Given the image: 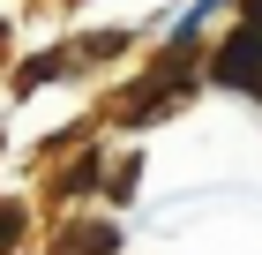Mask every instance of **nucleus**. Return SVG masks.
<instances>
[{
	"label": "nucleus",
	"instance_id": "7ed1b4c3",
	"mask_svg": "<svg viewBox=\"0 0 262 255\" xmlns=\"http://www.w3.org/2000/svg\"><path fill=\"white\" fill-rule=\"evenodd\" d=\"M15 233H23V210H15V203H0V248H8Z\"/></svg>",
	"mask_w": 262,
	"mask_h": 255
},
{
	"label": "nucleus",
	"instance_id": "20e7f679",
	"mask_svg": "<svg viewBox=\"0 0 262 255\" xmlns=\"http://www.w3.org/2000/svg\"><path fill=\"white\" fill-rule=\"evenodd\" d=\"M247 30H262V0H247Z\"/></svg>",
	"mask_w": 262,
	"mask_h": 255
},
{
	"label": "nucleus",
	"instance_id": "f03ea898",
	"mask_svg": "<svg viewBox=\"0 0 262 255\" xmlns=\"http://www.w3.org/2000/svg\"><path fill=\"white\" fill-rule=\"evenodd\" d=\"M53 68H60V60H23V75H15V90H38V83H53Z\"/></svg>",
	"mask_w": 262,
	"mask_h": 255
},
{
	"label": "nucleus",
	"instance_id": "f257e3e1",
	"mask_svg": "<svg viewBox=\"0 0 262 255\" xmlns=\"http://www.w3.org/2000/svg\"><path fill=\"white\" fill-rule=\"evenodd\" d=\"M210 75L232 83V90H247V98H262V30H232L210 53Z\"/></svg>",
	"mask_w": 262,
	"mask_h": 255
}]
</instances>
